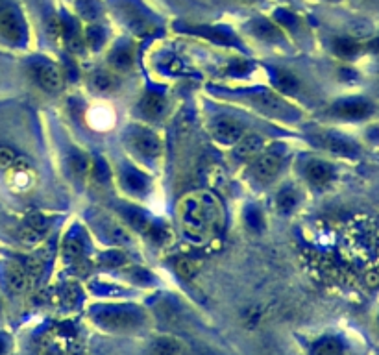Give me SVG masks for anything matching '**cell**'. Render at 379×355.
<instances>
[{
	"label": "cell",
	"instance_id": "obj_24",
	"mask_svg": "<svg viewBox=\"0 0 379 355\" xmlns=\"http://www.w3.org/2000/svg\"><path fill=\"white\" fill-rule=\"evenodd\" d=\"M276 84H278V87H282V89L285 91H293L298 82H296V78H294L293 74L278 73V76H276Z\"/></svg>",
	"mask_w": 379,
	"mask_h": 355
},
{
	"label": "cell",
	"instance_id": "obj_9",
	"mask_svg": "<svg viewBox=\"0 0 379 355\" xmlns=\"http://www.w3.org/2000/svg\"><path fill=\"white\" fill-rule=\"evenodd\" d=\"M263 148V139L256 135V133H248L237 141V146L233 148V154L239 161H248L252 157L259 154V150Z\"/></svg>",
	"mask_w": 379,
	"mask_h": 355
},
{
	"label": "cell",
	"instance_id": "obj_29",
	"mask_svg": "<svg viewBox=\"0 0 379 355\" xmlns=\"http://www.w3.org/2000/svg\"><path fill=\"white\" fill-rule=\"evenodd\" d=\"M6 350H8V343H6V339H4V337H0V355H4V354H6Z\"/></svg>",
	"mask_w": 379,
	"mask_h": 355
},
{
	"label": "cell",
	"instance_id": "obj_10",
	"mask_svg": "<svg viewBox=\"0 0 379 355\" xmlns=\"http://www.w3.org/2000/svg\"><path fill=\"white\" fill-rule=\"evenodd\" d=\"M306 176L307 180L311 181L313 185L322 187L326 183H330L335 176V170L331 167L330 163L326 161H311L306 167Z\"/></svg>",
	"mask_w": 379,
	"mask_h": 355
},
{
	"label": "cell",
	"instance_id": "obj_2",
	"mask_svg": "<svg viewBox=\"0 0 379 355\" xmlns=\"http://www.w3.org/2000/svg\"><path fill=\"white\" fill-rule=\"evenodd\" d=\"M32 74H34L37 85L47 91V93H60L62 91V74H60L54 63L45 60L34 61L32 63Z\"/></svg>",
	"mask_w": 379,
	"mask_h": 355
},
{
	"label": "cell",
	"instance_id": "obj_20",
	"mask_svg": "<svg viewBox=\"0 0 379 355\" xmlns=\"http://www.w3.org/2000/svg\"><path fill=\"white\" fill-rule=\"evenodd\" d=\"M91 84L97 91H110V89H113V87H115L117 82H115V78L111 76V74L97 73V74H93Z\"/></svg>",
	"mask_w": 379,
	"mask_h": 355
},
{
	"label": "cell",
	"instance_id": "obj_14",
	"mask_svg": "<svg viewBox=\"0 0 379 355\" xmlns=\"http://www.w3.org/2000/svg\"><path fill=\"white\" fill-rule=\"evenodd\" d=\"M313 355H343L344 346L341 339L337 337H324L313 344Z\"/></svg>",
	"mask_w": 379,
	"mask_h": 355
},
{
	"label": "cell",
	"instance_id": "obj_19",
	"mask_svg": "<svg viewBox=\"0 0 379 355\" xmlns=\"http://www.w3.org/2000/svg\"><path fill=\"white\" fill-rule=\"evenodd\" d=\"M335 52L343 58H354L359 52V45L354 39L343 37V39H337L335 41Z\"/></svg>",
	"mask_w": 379,
	"mask_h": 355
},
{
	"label": "cell",
	"instance_id": "obj_28",
	"mask_svg": "<svg viewBox=\"0 0 379 355\" xmlns=\"http://www.w3.org/2000/svg\"><path fill=\"white\" fill-rule=\"evenodd\" d=\"M246 218H248V222H250V226H261V222H263V218H261V215L257 213L256 209H248V213H246Z\"/></svg>",
	"mask_w": 379,
	"mask_h": 355
},
{
	"label": "cell",
	"instance_id": "obj_23",
	"mask_svg": "<svg viewBox=\"0 0 379 355\" xmlns=\"http://www.w3.org/2000/svg\"><path fill=\"white\" fill-rule=\"evenodd\" d=\"M196 263L195 261H191V259L184 257V259H178L176 261V271L182 274L184 277H193L196 272Z\"/></svg>",
	"mask_w": 379,
	"mask_h": 355
},
{
	"label": "cell",
	"instance_id": "obj_13",
	"mask_svg": "<svg viewBox=\"0 0 379 355\" xmlns=\"http://www.w3.org/2000/svg\"><path fill=\"white\" fill-rule=\"evenodd\" d=\"M182 354H184L182 343L171 337L156 339V341L152 343V346H150V355H182Z\"/></svg>",
	"mask_w": 379,
	"mask_h": 355
},
{
	"label": "cell",
	"instance_id": "obj_17",
	"mask_svg": "<svg viewBox=\"0 0 379 355\" xmlns=\"http://www.w3.org/2000/svg\"><path fill=\"white\" fill-rule=\"evenodd\" d=\"M123 183L126 189L134 191V193H141V191L147 189V180H145V176L135 172V170H126V172H124Z\"/></svg>",
	"mask_w": 379,
	"mask_h": 355
},
{
	"label": "cell",
	"instance_id": "obj_15",
	"mask_svg": "<svg viewBox=\"0 0 379 355\" xmlns=\"http://www.w3.org/2000/svg\"><path fill=\"white\" fill-rule=\"evenodd\" d=\"M298 204V191L294 189V187H283L282 191L278 193L276 196V205H278V209L283 211V213H289V211H293Z\"/></svg>",
	"mask_w": 379,
	"mask_h": 355
},
{
	"label": "cell",
	"instance_id": "obj_4",
	"mask_svg": "<svg viewBox=\"0 0 379 355\" xmlns=\"http://www.w3.org/2000/svg\"><path fill=\"white\" fill-rule=\"evenodd\" d=\"M211 133L215 139H219L222 143H237L239 139L246 135L245 126L232 117H219L211 124Z\"/></svg>",
	"mask_w": 379,
	"mask_h": 355
},
{
	"label": "cell",
	"instance_id": "obj_21",
	"mask_svg": "<svg viewBox=\"0 0 379 355\" xmlns=\"http://www.w3.org/2000/svg\"><path fill=\"white\" fill-rule=\"evenodd\" d=\"M111 63L117 67V69H121V71H124V69H128L130 65H132V52H130V49H117L113 54H111Z\"/></svg>",
	"mask_w": 379,
	"mask_h": 355
},
{
	"label": "cell",
	"instance_id": "obj_16",
	"mask_svg": "<svg viewBox=\"0 0 379 355\" xmlns=\"http://www.w3.org/2000/svg\"><path fill=\"white\" fill-rule=\"evenodd\" d=\"M6 277H8V285H10V289L19 293V290H23L26 287V272L25 268L21 265H10L6 271Z\"/></svg>",
	"mask_w": 379,
	"mask_h": 355
},
{
	"label": "cell",
	"instance_id": "obj_5",
	"mask_svg": "<svg viewBox=\"0 0 379 355\" xmlns=\"http://www.w3.org/2000/svg\"><path fill=\"white\" fill-rule=\"evenodd\" d=\"M0 36L12 43H19L25 37L21 17L13 8H0Z\"/></svg>",
	"mask_w": 379,
	"mask_h": 355
},
{
	"label": "cell",
	"instance_id": "obj_25",
	"mask_svg": "<svg viewBox=\"0 0 379 355\" xmlns=\"http://www.w3.org/2000/svg\"><path fill=\"white\" fill-rule=\"evenodd\" d=\"M256 32L261 37H265V39H270V37H272V39H276V37H278V28L272 25H269V23H257Z\"/></svg>",
	"mask_w": 379,
	"mask_h": 355
},
{
	"label": "cell",
	"instance_id": "obj_3",
	"mask_svg": "<svg viewBox=\"0 0 379 355\" xmlns=\"http://www.w3.org/2000/svg\"><path fill=\"white\" fill-rule=\"evenodd\" d=\"M372 104L365 100V98H344L341 102H337L331 109V113L346 119V121H359V119H367L372 113Z\"/></svg>",
	"mask_w": 379,
	"mask_h": 355
},
{
	"label": "cell",
	"instance_id": "obj_18",
	"mask_svg": "<svg viewBox=\"0 0 379 355\" xmlns=\"http://www.w3.org/2000/svg\"><path fill=\"white\" fill-rule=\"evenodd\" d=\"M328 146L337 154H344V156H354L355 152H357V146L344 137H331L328 141Z\"/></svg>",
	"mask_w": 379,
	"mask_h": 355
},
{
	"label": "cell",
	"instance_id": "obj_22",
	"mask_svg": "<svg viewBox=\"0 0 379 355\" xmlns=\"http://www.w3.org/2000/svg\"><path fill=\"white\" fill-rule=\"evenodd\" d=\"M17 161V152L12 146H0V169H10Z\"/></svg>",
	"mask_w": 379,
	"mask_h": 355
},
{
	"label": "cell",
	"instance_id": "obj_12",
	"mask_svg": "<svg viewBox=\"0 0 379 355\" xmlns=\"http://www.w3.org/2000/svg\"><path fill=\"white\" fill-rule=\"evenodd\" d=\"M167 100L158 93H147L141 100V111L147 117H159V115L165 113Z\"/></svg>",
	"mask_w": 379,
	"mask_h": 355
},
{
	"label": "cell",
	"instance_id": "obj_6",
	"mask_svg": "<svg viewBox=\"0 0 379 355\" xmlns=\"http://www.w3.org/2000/svg\"><path fill=\"white\" fill-rule=\"evenodd\" d=\"M283 157L278 152H265L263 156L257 157V161L254 163V174L257 180H272L280 169H282Z\"/></svg>",
	"mask_w": 379,
	"mask_h": 355
},
{
	"label": "cell",
	"instance_id": "obj_11",
	"mask_svg": "<svg viewBox=\"0 0 379 355\" xmlns=\"http://www.w3.org/2000/svg\"><path fill=\"white\" fill-rule=\"evenodd\" d=\"M98 320H102L108 325H117V328H126V325H134L139 317L135 311H108L98 317Z\"/></svg>",
	"mask_w": 379,
	"mask_h": 355
},
{
	"label": "cell",
	"instance_id": "obj_27",
	"mask_svg": "<svg viewBox=\"0 0 379 355\" xmlns=\"http://www.w3.org/2000/svg\"><path fill=\"white\" fill-rule=\"evenodd\" d=\"M102 39H104L102 28H91V30L87 32V41H89V45H93V47H98Z\"/></svg>",
	"mask_w": 379,
	"mask_h": 355
},
{
	"label": "cell",
	"instance_id": "obj_1",
	"mask_svg": "<svg viewBox=\"0 0 379 355\" xmlns=\"http://www.w3.org/2000/svg\"><path fill=\"white\" fill-rule=\"evenodd\" d=\"M215 211L217 205L209 196H193L182 205V226L185 233L193 239H204L209 229L215 226Z\"/></svg>",
	"mask_w": 379,
	"mask_h": 355
},
{
	"label": "cell",
	"instance_id": "obj_26",
	"mask_svg": "<svg viewBox=\"0 0 379 355\" xmlns=\"http://www.w3.org/2000/svg\"><path fill=\"white\" fill-rule=\"evenodd\" d=\"M71 167H73V170L76 172L78 176H82L84 172H86L87 169V161L86 157L82 156V154H74L73 157H71Z\"/></svg>",
	"mask_w": 379,
	"mask_h": 355
},
{
	"label": "cell",
	"instance_id": "obj_7",
	"mask_svg": "<svg viewBox=\"0 0 379 355\" xmlns=\"http://www.w3.org/2000/svg\"><path fill=\"white\" fill-rule=\"evenodd\" d=\"M132 145L135 146V150L141 152L143 156L147 157H158L159 152H161L159 139L145 128H135L134 133H132Z\"/></svg>",
	"mask_w": 379,
	"mask_h": 355
},
{
	"label": "cell",
	"instance_id": "obj_8",
	"mask_svg": "<svg viewBox=\"0 0 379 355\" xmlns=\"http://www.w3.org/2000/svg\"><path fill=\"white\" fill-rule=\"evenodd\" d=\"M49 228V222L47 218L41 217V215H34L23 224V228L19 229V239L25 242V244H36L43 233Z\"/></svg>",
	"mask_w": 379,
	"mask_h": 355
}]
</instances>
